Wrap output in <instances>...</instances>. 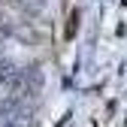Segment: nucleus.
Wrapping results in <instances>:
<instances>
[{"mask_svg":"<svg viewBox=\"0 0 127 127\" xmlns=\"http://www.w3.org/2000/svg\"><path fill=\"white\" fill-rule=\"evenodd\" d=\"M0 52H3V39H0Z\"/></svg>","mask_w":127,"mask_h":127,"instance_id":"3","label":"nucleus"},{"mask_svg":"<svg viewBox=\"0 0 127 127\" xmlns=\"http://www.w3.org/2000/svg\"><path fill=\"white\" fill-rule=\"evenodd\" d=\"M18 67L15 64H9V61H0V88H6V85H12L15 79H18Z\"/></svg>","mask_w":127,"mask_h":127,"instance_id":"2","label":"nucleus"},{"mask_svg":"<svg viewBox=\"0 0 127 127\" xmlns=\"http://www.w3.org/2000/svg\"><path fill=\"white\" fill-rule=\"evenodd\" d=\"M36 121H33V112H27V109H15V112H9V118H6V127H33Z\"/></svg>","mask_w":127,"mask_h":127,"instance_id":"1","label":"nucleus"}]
</instances>
